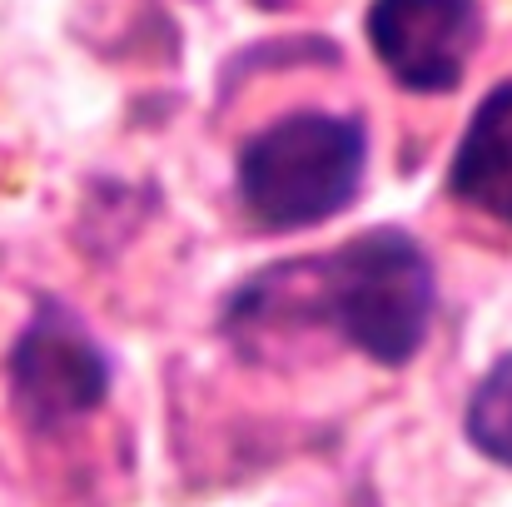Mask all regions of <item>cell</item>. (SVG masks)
<instances>
[{
	"label": "cell",
	"instance_id": "6da1fadb",
	"mask_svg": "<svg viewBox=\"0 0 512 507\" xmlns=\"http://www.w3.org/2000/svg\"><path fill=\"white\" fill-rule=\"evenodd\" d=\"M259 284L294 304L304 324H329L348 348L383 368L418 358L438 304L433 264L403 229H363L319 259L269 269Z\"/></svg>",
	"mask_w": 512,
	"mask_h": 507
},
{
	"label": "cell",
	"instance_id": "7a4b0ae2",
	"mask_svg": "<svg viewBox=\"0 0 512 507\" xmlns=\"http://www.w3.org/2000/svg\"><path fill=\"white\" fill-rule=\"evenodd\" d=\"M368 135L353 115L294 110L239 150V204L264 229H309L343 214L363 184Z\"/></svg>",
	"mask_w": 512,
	"mask_h": 507
},
{
	"label": "cell",
	"instance_id": "3957f363",
	"mask_svg": "<svg viewBox=\"0 0 512 507\" xmlns=\"http://www.w3.org/2000/svg\"><path fill=\"white\" fill-rule=\"evenodd\" d=\"M10 398L30 428H70L110 398V358L70 309L40 304L10 353Z\"/></svg>",
	"mask_w": 512,
	"mask_h": 507
},
{
	"label": "cell",
	"instance_id": "277c9868",
	"mask_svg": "<svg viewBox=\"0 0 512 507\" xmlns=\"http://www.w3.org/2000/svg\"><path fill=\"white\" fill-rule=\"evenodd\" d=\"M363 30L378 65L403 90L448 95L483 45V10L478 0H373Z\"/></svg>",
	"mask_w": 512,
	"mask_h": 507
},
{
	"label": "cell",
	"instance_id": "5b68a950",
	"mask_svg": "<svg viewBox=\"0 0 512 507\" xmlns=\"http://www.w3.org/2000/svg\"><path fill=\"white\" fill-rule=\"evenodd\" d=\"M448 194L512 229V80L478 100L448 165Z\"/></svg>",
	"mask_w": 512,
	"mask_h": 507
},
{
	"label": "cell",
	"instance_id": "8992f818",
	"mask_svg": "<svg viewBox=\"0 0 512 507\" xmlns=\"http://www.w3.org/2000/svg\"><path fill=\"white\" fill-rule=\"evenodd\" d=\"M463 428H468V443H473L483 458L512 468V353H503V358L483 373V383L473 388Z\"/></svg>",
	"mask_w": 512,
	"mask_h": 507
}]
</instances>
